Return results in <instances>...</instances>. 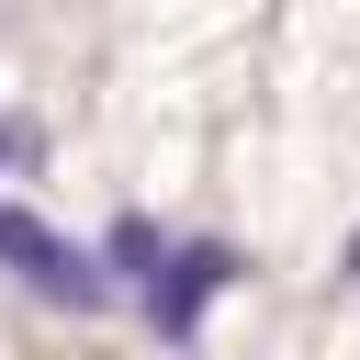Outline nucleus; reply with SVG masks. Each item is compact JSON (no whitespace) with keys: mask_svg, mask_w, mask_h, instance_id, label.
Instances as JSON below:
<instances>
[{"mask_svg":"<svg viewBox=\"0 0 360 360\" xmlns=\"http://www.w3.org/2000/svg\"><path fill=\"white\" fill-rule=\"evenodd\" d=\"M236 281H248V259H236L225 236H191V248H169V270L146 281V326L180 349V338L214 315V292H236Z\"/></svg>","mask_w":360,"mask_h":360,"instance_id":"f03ea898","label":"nucleus"},{"mask_svg":"<svg viewBox=\"0 0 360 360\" xmlns=\"http://www.w3.org/2000/svg\"><path fill=\"white\" fill-rule=\"evenodd\" d=\"M101 270H112V292H146V281L169 270V236H158L146 214H112V236H101Z\"/></svg>","mask_w":360,"mask_h":360,"instance_id":"7ed1b4c3","label":"nucleus"},{"mask_svg":"<svg viewBox=\"0 0 360 360\" xmlns=\"http://www.w3.org/2000/svg\"><path fill=\"white\" fill-rule=\"evenodd\" d=\"M45 158V124L34 112H0V169H34Z\"/></svg>","mask_w":360,"mask_h":360,"instance_id":"20e7f679","label":"nucleus"},{"mask_svg":"<svg viewBox=\"0 0 360 360\" xmlns=\"http://www.w3.org/2000/svg\"><path fill=\"white\" fill-rule=\"evenodd\" d=\"M0 270L34 281L56 315H101V304H112V270H101L90 248H68V236H56L45 214H22V202H0Z\"/></svg>","mask_w":360,"mask_h":360,"instance_id":"f257e3e1","label":"nucleus"},{"mask_svg":"<svg viewBox=\"0 0 360 360\" xmlns=\"http://www.w3.org/2000/svg\"><path fill=\"white\" fill-rule=\"evenodd\" d=\"M349 281H360V236H349Z\"/></svg>","mask_w":360,"mask_h":360,"instance_id":"39448f33","label":"nucleus"}]
</instances>
